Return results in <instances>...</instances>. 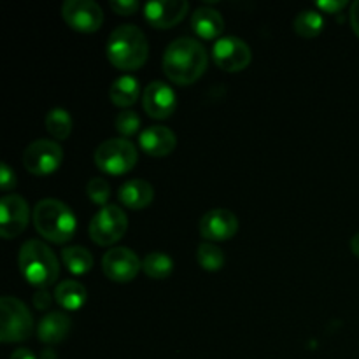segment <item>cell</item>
<instances>
[{
  "label": "cell",
  "mask_w": 359,
  "mask_h": 359,
  "mask_svg": "<svg viewBox=\"0 0 359 359\" xmlns=\"http://www.w3.org/2000/svg\"><path fill=\"white\" fill-rule=\"evenodd\" d=\"M209 63V55L198 41L179 37L170 42L163 55V72L177 84H191L203 76Z\"/></svg>",
  "instance_id": "cell-1"
},
{
  "label": "cell",
  "mask_w": 359,
  "mask_h": 359,
  "mask_svg": "<svg viewBox=\"0 0 359 359\" xmlns=\"http://www.w3.org/2000/svg\"><path fill=\"white\" fill-rule=\"evenodd\" d=\"M149 42L146 34L135 25H121L107 41V58L116 69L135 70L146 63Z\"/></svg>",
  "instance_id": "cell-2"
},
{
  "label": "cell",
  "mask_w": 359,
  "mask_h": 359,
  "mask_svg": "<svg viewBox=\"0 0 359 359\" xmlns=\"http://www.w3.org/2000/svg\"><path fill=\"white\" fill-rule=\"evenodd\" d=\"M34 224L42 238L65 244L76 233V216L72 209L55 198H46L35 205Z\"/></svg>",
  "instance_id": "cell-3"
},
{
  "label": "cell",
  "mask_w": 359,
  "mask_h": 359,
  "mask_svg": "<svg viewBox=\"0 0 359 359\" xmlns=\"http://www.w3.org/2000/svg\"><path fill=\"white\" fill-rule=\"evenodd\" d=\"M20 270L25 279L41 290L55 284L60 276V263L55 252L42 241H28L20 249Z\"/></svg>",
  "instance_id": "cell-4"
},
{
  "label": "cell",
  "mask_w": 359,
  "mask_h": 359,
  "mask_svg": "<svg viewBox=\"0 0 359 359\" xmlns=\"http://www.w3.org/2000/svg\"><path fill=\"white\" fill-rule=\"evenodd\" d=\"M34 319L27 305L14 297L0 300V340L4 344L23 342L30 337Z\"/></svg>",
  "instance_id": "cell-5"
},
{
  "label": "cell",
  "mask_w": 359,
  "mask_h": 359,
  "mask_svg": "<svg viewBox=\"0 0 359 359\" xmlns=\"http://www.w3.org/2000/svg\"><path fill=\"white\" fill-rule=\"evenodd\" d=\"M139 160L137 147L126 139H107L95 151V165L109 175H123Z\"/></svg>",
  "instance_id": "cell-6"
},
{
  "label": "cell",
  "mask_w": 359,
  "mask_h": 359,
  "mask_svg": "<svg viewBox=\"0 0 359 359\" xmlns=\"http://www.w3.org/2000/svg\"><path fill=\"white\" fill-rule=\"evenodd\" d=\"M128 230V217L118 205H105L90 223V237L98 245H112Z\"/></svg>",
  "instance_id": "cell-7"
},
{
  "label": "cell",
  "mask_w": 359,
  "mask_h": 359,
  "mask_svg": "<svg viewBox=\"0 0 359 359\" xmlns=\"http://www.w3.org/2000/svg\"><path fill=\"white\" fill-rule=\"evenodd\" d=\"M62 160V146L49 139L34 140L23 153L25 168L34 175L53 174L60 167Z\"/></svg>",
  "instance_id": "cell-8"
},
{
  "label": "cell",
  "mask_w": 359,
  "mask_h": 359,
  "mask_svg": "<svg viewBox=\"0 0 359 359\" xmlns=\"http://www.w3.org/2000/svg\"><path fill=\"white\" fill-rule=\"evenodd\" d=\"M212 60L226 72H241L251 63L252 53L245 41L233 35H224L214 42Z\"/></svg>",
  "instance_id": "cell-9"
},
{
  "label": "cell",
  "mask_w": 359,
  "mask_h": 359,
  "mask_svg": "<svg viewBox=\"0 0 359 359\" xmlns=\"http://www.w3.org/2000/svg\"><path fill=\"white\" fill-rule=\"evenodd\" d=\"M62 16L70 28L83 34H93L104 23V11L93 0H67Z\"/></svg>",
  "instance_id": "cell-10"
},
{
  "label": "cell",
  "mask_w": 359,
  "mask_h": 359,
  "mask_svg": "<svg viewBox=\"0 0 359 359\" xmlns=\"http://www.w3.org/2000/svg\"><path fill=\"white\" fill-rule=\"evenodd\" d=\"M142 269L139 256L128 248H114L107 251L102 259V270L107 279L114 283L125 284L137 277L139 270Z\"/></svg>",
  "instance_id": "cell-11"
},
{
  "label": "cell",
  "mask_w": 359,
  "mask_h": 359,
  "mask_svg": "<svg viewBox=\"0 0 359 359\" xmlns=\"http://www.w3.org/2000/svg\"><path fill=\"white\" fill-rule=\"evenodd\" d=\"M30 209L23 196L7 195L0 202V235L14 238L27 228Z\"/></svg>",
  "instance_id": "cell-12"
},
{
  "label": "cell",
  "mask_w": 359,
  "mask_h": 359,
  "mask_svg": "<svg viewBox=\"0 0 359 359\" xmlns=\"http://www.w3.org/2000/svg\"><path fill=\"white\" fill-rule=\"evenodd\" d=\"M198 228L207 242L230 241L238 231V217L228 209H212L203 214Z\"/></svg>",
  "instance_id": "cell-13"
},
{
  "label": "cell",
  "mask_w": 359,
  "mask_h": 359,
  "mask_svg": "<svg viewBox=\"0 0 359 359\" xmlns=\"http://www.w3.org/2000/svg\"><path fill=\"white\" fill-rule=\"evenodd\" d=\"M144 111L154 119H167L174 114L177 107L175 93L168 84L161 81H153L146 86L142 93Z\"/></svg>",
  "instance_id": "cell-14"
},
{
  "label": "cell",
  "mask_w": 359,
  "mask_h": 359,
  "mask_svg": "<svg viewBox=\"0 0 359 359\" xmlns=\"http://www.w3.org/2000/svg\"><path fill=\"white\" fill-rule=\"evenodd\" d=\"M188 9L189 6L186 0H153L144 7V16L153 27L163 30L182 21Z\"/></svg>",
  "instance_id": "cell-15"
},
{
  "label": "cell",
  "mask_w": 359,
  "mask_h": 359,
  "mask_svg": "<svg viewBox=\"0 0 359 359\" xmlns=\"http://www.w3.org/2000/svg\"><path fill=\"white\" fill-rule=\"evenodd\" d=\"M140 149L144 151L149 156H168L172 151L175 149V144H177V139H175V133L172 132L170 128L163 125H154L147 126L146 130L140 132L139 137Z\"/></svg>",
  "instance_id": "cell-16"
},
{
  "label": "cell",
  "mask_w": 359,
  "mask_h": 359,
  "mask_svg": "<svg viewBox=\"0 0 359 359\" xmlns=\"http://www.w3.org/2000/svg\"><path fill=\"white\" fill-rule=\"evenodd\" d=\"M72 330V321L63 312H49L39 321L37 337L46 346H56L63 342Z\"/></svg>",
  "instance_id": "cell-17"
},
{
  "label": "cell",
  "mask_w": 359,
  "mask_h": 359,
  "mask_svg": "<svg viewBox=\"0 0 359 359\" xmlns=\"http://www.w3.org/2000/svg\"><path fill=\"white\" fill-rule=\"evenodd\" d=\"M119 202L125 207L132 210H140L146 209L154 198V189L144 179H132V181H126L125 184L119 188L118 191Z\"/></svg>",
  "instance_id": "cell-18"
},
{
  "label": "cell",
  "mask_w": 359,
  "mask_h": 359,
  "mask_svg": "<svg viewBox=\"0 0 359 359\" xmlns=\"http://www.w3.org/2000/svg\"><path fill=\"white\" fill-rule=\"evenodd\" d=\"M191 28L202 39H216L223 34L224 20L219 11L202 6L193 13Z\"/></svg>",
  "instance_id": "cell-19"
},
{
  "label": "cell",
  "mask_w": 359,
  "mask_h": 359,
  "mask_svg": "<svg viewBox=\"0 0 359 359\" xmlns=\"http://www.w3.org/2000/svg\"><path fill=\"white\" fill-rule=\"evenodd\" d=\"M140 86L137 77L133 76H121L112 83L111 90H109V98L118 107H130L139 100Z\"/></svg>",
  "instance_id": "cell-20"
},
{
  "label": "cell",
  "mask_w": 359,
  "mask_h": 359,
  "mask_svg": "<svg viewBox=\"0 0 359 359\" xmlns=\"http://www.w3.org/2000/svg\"><path fill=\"white\" fill-rule=\"evenodd\" d=\"M55 298L60 307L67 311H79L86 302V287L77 280H62L56 286Z\"/></svg>",
  "instance_id": "cell-21"
},
{
  "label": "cell",
  "mask_w": 359,
  "mask_h": 359,
  "mask_svg": "<svg viewBox=\"0 0 359 359\" xmlns=\"http://www.w3.org/2000/svg\"><path fill=\"white\" fill-rule=\"evenodd\" d=\"M62 259L67 270L70 273H76V276L88 273L93 266V256L86 248H81V245H70V248L63 249Z\"/></svg>",
  "instance_id": "cell-22"
},
{
  "label": "cell",
  "mask_w": 359,
  "mask_h": 359,
  "mask_svg": "<svg viewBox=\"0 0 359 359\" xmlns=\"http://www.w3.org/2000/svg\"><path fill=\"white\" fill-rule=\"evenodd\" d=\"M142 270L146 272L147 277H151V279H167L172 273V270H174V262H172L170 256L165 255V252L154 251L149 252V255L144 258Z\"/></svg>",
  "instance_id": "cell-23"
},
{
  "label": "cell",
  "mask_w": 359,
  "mask_h": 359,
  "mask_svg": "<svg viewBox=\"0 0 359 359\" xmlns=\"http://www.w3.org/2000/svg\"><path fill=\"white\" fill-rule=\"evenodd\" d=\"M323 28H325V18L318 11H302L293 21V30L305 39L316 37L321 34Z\"/></svg>",
  "instance_id": "cell-24"
},
{
  "label": "cell",
  "mask_w": 359,
  "mask_h": 359,
  "mask_svg": "<svg viewBox=\"0 0 359 359\" xmlns=\"http://www.w3.org/2000/svg\"><path fill=\"white\" fill-rule=\"evenodd\" d=\"M46 128L55 139L65 140L72 132V118L62 107H55L46 114Z\"/></svg>",
  "instance_id": "cell-25"
},
{
  "label": "cell",
  "mask_w": 359,
  "mask_h": 359,
  "mask_svg": "<svg viewBox=\"0 0 359 359\" xmlns=\"http://www.w3.org/2000/svg\"><path fill=\"white\" fill-rule=\"evenodd\" d=\"M196 262L207 272H217V270L223 269L226 258H224V252L216 244H212V242H203L196 249Z\"/></svg>",
  "instance_id": "cell-26"
},
{
  "label": "cell",
  "mask_w": 359,
  "mask_h": 359,
  "mask_svg": "<svg viewBox=\"0 0 359 359\" xmlns=\"http://www.w3.org/2000/svg\"><path fill=\"white\" fill-rule=\"evenodd\" d=\"M114 125L121 135L132 137L140 130V116L135 111H132V109H125V111H121L116 116Z\"/></svg>",
  "instance_id": "cell-27"
},
{
  "label": "cell",
  "mask_w": 359,
  "mask_h": 359,
  "mask_svg": "<svg viewBox=\"0 0 359 359\" xmlns=\"http://www.w3.org/2000/svg\"><path fill=\"white\" fill-rule=\"evenodd\" d=\"M86 193L91 202L97 203V205H105L109 202V196H111V186L105 179L93 177L88 182Z\"/></svg>",
  "instance_id": "cell-28"
},
{
  "label": "cell",
  "mask_w": 359,
  "mask_h": 359,
  "mask_svg": "<svg viewBox=\"0 0 359 359\" xmlns=\"http://www.w3.org/2000/svg\"><path fill=\"white\" fill-rule=\"evenodd\" d=\"M111 9L118 13L119 16H130L139 9V2H135V0H114V2H111Z\"/></svg>",
  "instance_id": "cell-29"
},
{
  "label": "cell",
  "mask_w": 359,
  "mask_h": 359,
  "mask_svg": "<svg viewBox=\"0 0 359 359\" xmlns=\"http://www.w3.org/2000/svg\"><path fill=\"white\" fill-rule=\"evenodd\" d=\"M0 168H2V170H0V188H2L4 191H9V189L14 188V184H16V174L11 170V167L7 163H2Z\"/></svg>",
  "instance_id": "cell-30"
},
{
  "label": "cell",
  "mask_w": 359,
  "mask_h": 359,
  "mask_svg": "<svg viewBox=\"0 0 359 359\" xmlns=\"http://www.w3.org/2000/svg\"><path fill=\"white\" fill-rule=\"evenodd\" d=\"M347 6L346 0H321V2H318V7L319 9H323L325 13H339L340 9H344V7Z\"/></svg>",
  "instance_id": "cell-31"
},
{
  "label": "cell",
  "mask_w": 359,
  "mask_h": 359,
  "mask_svg": "<svg viewBox=\"0 0 359 359\" xmlns=\"http://www.w3.org/2000/svg\"><path fill=\"white\" fill-rule=\"evenodd\" d=\"M34 305L39 309V311H44V309H48L49 305H51V297H49L48 291L46 290L37 291L34 297Z\"/></svg>",
  "instance_id": "cell-32"
},
{
  "label": "cell",
  "mask_w": 359,
  "mask_h": 359,
  "mask_svg": "<svg viewBox=\"0 0 359 359\" xmlns=\"http://www.w3.org/2000/svg\"><path fill=\"white\" fill-rule=\"evenodd\" d=\"M351 27H353L354 34L359 37V0L351 6Z\"/></svg>",
  "instance_id": "cell-33"
},
{
  "label": "cell",
  "mask_w": 359,
  "mask_h": 359,
  "mask_svg": "<svg viewBox=\"0 0 359 359\" xmlns=\"http://www.w3.org/2000/svg\"><path fill=\"white\" fill-rule=\"evenodd\" d=\"M9 359H37L35 354L28 349H16L13 354H11Z\"/></svg>",
  "instance_id": "cell-34"
},
{
  "label": "cell",
  "mask_w": 359,
  "mask_h": 359,
  "mask_svg": "<svg viewBox=\"0 0 359 359\" xmlns=\"http://www.w3.org/2000/svg\"><path fill=\"white\" fill-rule=\"evenodd\" d=\"M351 251H353L359 258V233H356L353 238H351Z\"/></svg>",
  "instance_id": "cell-35"
},
{
  "label": "cell",
  "mask_w": 359,
  "mask_h": 359,
  "mask_svg": "<svg viewBox=\"0 0 359 359\" xmlns=\"http://www.w3.org/2000/svg\"><path fill=\"white\" fill-rule=\"evenodd\" d=\"M42 359H56V354L53 353L51 349H48V351H44V353H42Z\"/></svg>",
  "instance_id": "cell-36"
}]
</instances>
